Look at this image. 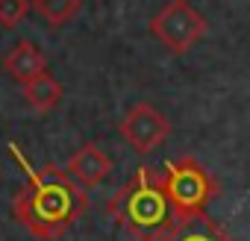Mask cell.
I'll return each instance as SVG.
<instances>
[{
	"label": "cell",
	"mask_w": 250,
	"mask_h": 241,
	"mask_svg": "<svg viewBox=\"0 0 250 241\" xmlns=\"http://www.w3.org/2000/svg\"><path fill=\"white\" fill-rule=\"evenodd\" d=\"M30 0H0V27L15 30L30 15Z\"/></svg>",
	"instance_id": "obj_11"
},
{
	"label": "cell",
	"mask_w": 250,
	"mask_h": 241,
	"mask_svg": "<svg viewBox=\"0 0 250 241\" xmlns=\"http://www.w3.org/2000/svg\"><path fill=\"white\" fill-rule=\"evenodd\" d=\"M88 209V194L59 165L30 171L24 188L12 200V215L42 241L62 238Z\"/></svg>",
	"instance_id": "obj_1"
},
{
	"label": "cell",
	"mask_w": 250,
	"mask_h": 241,
	"mask_svg": "<svg viewBox=\"0 0 250 241\" xmlns=\"http://www.w3.org/2000/svg\"><path fill=\"white\" fill-rule=\"evenodd\" d=\"M121 139L127 141L133 150L139 153H150L159 144H165V139L171 136V120L150 103H136L127 109V115L118 124Z\"/></svg>",
	"instance_id": "obj_5"
},
{
	"label": "cell",
	"mask_w": 250,
	"mask_h": 241,
	"mask_svg": "<svg viewBox=\"0 0 250 241\" xmlns=\"http://www.w3.org/2000/svg\"><path fill=\"white\" fill-rule=\"evenodd\" d=\"M3 71L15 80V82H30L33 77H39V74H44L47 71V59H44V53L33 44V41H18L9 53H6V59H3Z\"/></svg>",
	"instance_id": "obj_7"
},
{
	"label": "cell",
	"mask_w": 250,
	"mask_h": 241,
	"mask_svg": "<svg viewBox=\"0 0 250 241\" xmlns=\"http://www.w3.org/2000/svg\"><path fill=\"white\" fill-rule=\"evenodd\" d=\"M106 215L115 218L136 241H165L180 223V215L165 191L162 171L139 168L130 182H124L106 203Z\"/></svg>",
	"instance_id": "obj_2"
},
{
	"label": "cell",
	"mask_w": 250,
	"mask_h": 241,
	"mask_svg": "<svg viewBox=\"0 0 250 241\" xmlns=\"http://www.w3.org/2000/svg\"><path fill=\"white\" fill-rule=\"evenodd\" d=\"M162 180H165V191H168L180 221L206 212V206L221 194L218 180L194 156L171 159L165 165V171H162Z\"/></svg>",
	"instance_id": "obj_3"
},
{
	"label": "cell",
	"mask_w": 250,
	"mask_h": 241,
	"mask_svg": "<svg viewBox=\"0 0 250 241\" xmlns=\"http://www.w3.org/2000/svg\"><path fill=\"white\" fill-rule=\"evenodd\" d=\"M165 241H235L221 223H215L206 212L200 215H191V218H183Z\"/></svg>",
	"instance_id": "obj_8"
},
{
	"label": "cell",
	"mask_w": 250,
	"mask_h": 241,
	"mask_svg": "<svg viewBox=\"0 0 250 241\" xmlns=\"http://www.w3.org/2000/svg\"><path fill=\"white\" fill-rule=\"evenodd\" d=\"M65 171H68V177H71L80 188L88 191V188H97V185L112 174V159H109L94 141H88V144H83L77 153H71Z\"/></svg>",
	"instance_id": "obj_6"
},
{
	"label": "cell",
	"mask_w": 250,
	"mask_h": 241,
	"mask_svg": "<svg viewBox=\"0 0 250 241\" xmlns=\"http://www.w3.org/2000/svg\"><path fill=\"white\" fill-rule=\"evenodd\" d=\"M21 91H24V100H27L39 115L53 112V109L59 106V100H62V82H59L50 71H44V74L33 77L30 82H24Z\"/></svg>",
	"instance_id": "obj_9"
},
{
	"label": "cell",
	"mask_w": 250,
	"mask_h": 241,
	"mask_svg": "<svg viewBox=\"0 0 250 241\" xmlns=\"http://www.w3.org/2000/svg\"><path fill=\"white\" fill-rule=\"evenodd\" d=\"M150 36H156V41H162L171 53L183 56L188 53L209 30L206 18L188 3V0H168V3L150 18L147 24Z\"/></svg>",
	"instance_id": "obj_4"
},
{
	"label": "cell",
	"mask_w": 250,
	"mask_h": 241,
	"mask_svg": "<svg viewBox=\"0 0 250 241\" xmlns=\"http://www.w3.org/2000/svg\"><path fill=\"white\" fill-rule=\"evenodd\" d=\"M30 6L50 24V27H65L71 24L80 9H83V0H30Z\"/></svg>",
	"instance_id": "obj_10"
}]
</instances>
